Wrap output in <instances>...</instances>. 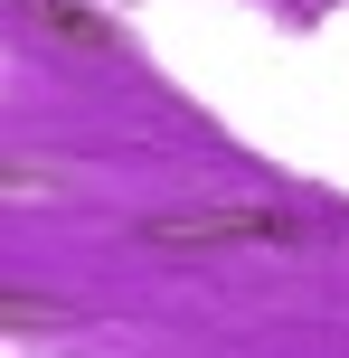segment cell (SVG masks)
<instances>
[{"instance_id": "6da1fadb", "label": "cell", "mask_w": 349, "mask_h": 358, "mask_svg": "<svg viewBox=\"0 0 349 358\" xmlns=\"http://www.w3.org/2000/svg\"><path fill=\"white\" fill-rule=\"evenodd\" d=\"M142 245L161 255H218V245H302V217L293 208H245V198H227V208H161L142 217Z\"/></svg>"}, {"instance_id": "7a4b0ae2", "label": "cell", "mask_w": 349, "mask_h": 358, "mask_svg": "<svg viewBox=\"0 0 349 358\" xmlns=\"http://www.w3.org/2000/svg\"><path fill=\"white\" fill-rule=\"evenodd\" d=\"M19 10L38 19V29L57 38V48H113V19L85 10V0H19Z\"/></svg>"}, {"instance_id": "3957f363", "label": "cell", "mask_w": 349, "mask_h": 358, "mask_svg": "<svg viewBox=\"0 0 349 358\" xmlns=\"http://www.w3.org/2000/svg\"><path fill=\"white\" fill-rule=\"evenodd\" d=\"M0 321H10V330H76L66 311H48V302H29V292H0Z\"/></svg>"}]
</instances>
